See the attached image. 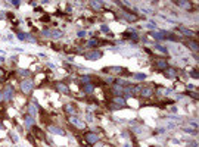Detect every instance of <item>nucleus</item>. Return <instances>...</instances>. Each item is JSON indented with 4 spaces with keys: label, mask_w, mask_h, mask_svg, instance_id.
I'll return each instance as SVG.
<instances>
[{
    "label": "nucleus",
    "mask_w": 199,
    "mask_h": 147,
    "mask_svg": "<svg viewBox=\"0 0 199 147\" xmlns=\"http://www.w3.org/2000/svg\"><path fill=\"white\" fill-rule=\"evenodd\" d=\"M34 87H35V84H34V81L33 80H22L21 83H19V90H21V93L22 94H25V96H28V94H31L33 91H34Z\"/></svg>",
    "instance_id": "f257e3e1"
},
{
    "label": "nucleus",
    "mask_w": 199,
    "mask_h": 147,
    "mask_svg": "<svg viewBox=\"0 0 199 147\" xmlns=\"http://www.w3.org/2000/svg\"><path fill=\"white\" fill-rule=\"evenodd\" d=\"M68 124H70L71 127L77 128V130H84V128H86V122L81 121L78 116H70V118H68Z\"/></svg>",
    "instance_id": "f03ea898"
},
{
    "label": "nucleus",
    "mask_w": 199,
    "mask_h": 147,
    "mask_svg": "<svg viewBox=\"0 0 199 147\" xmlns=\"http://www.w3.org/2000/svg\"><path fill=\"white\" fill-rule=\"evenodd\" d=\"M38 110H40V105H38V102H37L35 99H33V100L30 102V105H28L27 112H28V115H30V116L35 118V116H37V113H38Z\"/></svg>",
    "instance_id": "7ed1b4c3"
},
{
    "label": "nucleus",
    "mask_w": 199,
    "mask_h": 147,
    "mask_svg": "<svg viewBox=\"0 0 199 147\" xmlns=\"http://www.w3.org/2000/svg\"><path fill=\"white\" fill-rule=\"evenodd\" d=\"M2 94H3V102H12L13 96H15V90H13L12 85H6V87L3 88Z\"/></svg>",
    "instance_id": "20e7f679"
},
{
    "label": "nucleus",
    "mask_w": 199,
    "mask_h": 147,
    "mask_svg": "<svg viewBox=\"0 0 199 147\" xmlns=\"http://www.w3.org/2000/svg\"><path fill=\"white\" fill-rule=\"evenodd\" d=\"M102 56H103L102 50H97V49H95V50H90V52L84 53V58H86L87 60H99Z\"/></svg>",
    "instance_id": "39448f33"
},
{
    "label": "nucleus",
    "mask_w": 199,
    "mask_h": 147,
    "mask_svg": "<svg viewBox=\"0 0 199 147\" xmlns=\"http://www.w3.org/2000/svg\"><path fill=\"white\" fill-rule=\"evenodd\" d=\"M84 138H86V141H87L88 144L95 146V144H97V143H99V140H100V135H99L97 132H87V134L84 135Z\"/></svg>",
    "instance_id": "423d86ee"
},
{
    "label": "nucleus",
    "mask_w": 199,
    "mask_h": 147,
    "mask_svg": "<svg viewBox=\"0 0 199 147\" xmlns=\"http://www.w3.org/2000/svg\"><path fill=\"white\" fill-rule=\"evenodd\" d=\"M155 94V88H153V85H145V87H142V91H140V97H145V99H149V97H152Z\"/></svg>",
    "instance_id": "0eeeda50"
},
{
    "label": "nucleus",
    "mask_w": 199,
    "mask_h": 147,
    "mask_svg": "<svg viewBox=\"0 0 199 147\" xmlns=\"http://www.w3.org/2000/svg\"><path fill=\"white\" fill-rule=\"evenodd\" d=\"M153 65H155V68L159 69V71H165V69L170 66L165 59H155V60H153Z\"/></svg>",
    "instance_id": "6e6552de"
},
{
    "label": "nucleus",
    "mask_w": 199,
    "mask_h": 147,
    "mask_svg": "<svg viewBox=\"0 0 199 147\" xmlns=\"http://www.w3.org/2000/svg\"><path fill=\"white\" fill-rule=\"evenodd\" d=\"M164 75H165L167 78H170V80H174V78L179 77V72H177V69H175V68L168 66V68L164 71Z\"/></svg>",
    "instance_id": "1a4fd4ad"
},
{
    "label": "nucleus",
    "mask_w": 199,
    "mask_h": 147,
    "mask_svg": "<svg viewBox=\"0 0 199 147\" xmlns=\"http://www.w3.org/2000/svg\"><path fill=\"white\" fill-rule=\"evenodd\" d=\"M112 102H114V105H115L118 109L125 107V105H127V102H125V99H124L122 96H115V97H112Z\"/></svg>",
    "instance_id": "9d476101"
},
{
    "label": "nucleus",
    "mask_w": 199,
    "mask_h": 147,
    "mask_svg": "<svg viewBox=\"0 0 199 147\" xmlns=\"http://www.w3.org/2000/svg\"><path fill=\"white\" fill-rule=\"evenodd\" d=\"M24 127H25L27 130L35 127V119H34L33 116H30V115H25V116H24Z\"/></svg>",
    "instance_id": "9b49d317"
},
{
    "label": "nucleus",
    "mask_w": 199,
    "mask_h": 147,
    "mask_svg": "<svg viewBox=\"0 0 199 147\" xmlns=\"http://www.w3.org/2000/svg\"><path fill=\"white\" fill-rule=\"evenodd\" d=\"M56 90L59 91V93H62V94H71V90H70V87L66 85L65 83H56Z\"/></svg>",
    "instance_id": "f8f14e48"
},
{
    "label": "nucleus",
    "mask_w": 199,
    "mask_h": 147,
    "mask_svg": "<svg viewBox=\"0 0 199 147\" xmlns=\"http://www.w3.org/2000/svg\"><path fill=\"white\" fill-rule=\"evenodd\" d=\"M47 131L52 132V134H55V135H61V137L65 135V131H63L61 127H56V125H49V127H47Z\"/></svg>",
    "instance_id": "ddd939ff"
},
{
    "label": "nucleus",
    "mask_w": 199,
    "mask_h": 147,
    "mask_svg": "<svg viewBox=\"0 0 199 147\" xmlns=\"http://www.w3.org/2000/svg\"><path fill=\"white\" fill-rule=\"evenodd\" d=\"M63 110H65V113H66V115H70V116H75V115L78 113V112H77V107H75L74 105H71V103L65 105Z\"/></svg>",
    "instance_id": "4468645a"
},
{
    "label": "nucleus",
    "mask_w": 199,
    "mask_h": 147,
    "mask_svg": "<svg viewBox=\"0 0 199 147\" xmlns=\"http://www.w3.org/2000/svg\"><path fill=\"white\" fill-rule=\"evenodd\" d=\"M186 46L189 49H192L193 53H198L199 52V44H198V40H186Z\"/></svg>",
    "instance_id": "2eb2a0df"
},
{
    "label": "nucleus",
    "mask_w": 199,
    "mask_h": 147,
    "mask_svg": "<svg viewBox=\"0 0 199 147\" xmlns=\"http://www.w3.org/2000/svg\"><path fill=\"white\" fill-rule=\"evenodd\" d=\"M16 75H18L19 78H22V80H28L33 74H31V71H28V69H18Z\"/></svg>",
    "instance_id": "dca6fc26"
},
{
    "label": "nucleus",
    "mask_w": 199,
    "mask_h": 147,
    "mask_svg": "<svg viewBox=\"0 0 199 147\" xmlns=\"http://www.w3.org/2000/svg\"><path fill=\"white\" fill-rule=\"evenodd\" d=\"M81 90H83L84 94H93L95 90H96V87H95L93 83H90V84H84V85L81 87Z\"/></svg>",
    "instance_id": "f3484780"
},
{
    "label": "nucleus",
    "mask_w": 199,
    "mask_h": 147,
    "mask_svg": "<svg viewBox=\"0 0 199 147\" xmlns=\"http://www.w3.org/2000/svg\"><path fill=\"white\" fill-rule=\"evenodd\" d=\"M86 46L88 47V49H92V50H95V49L97 47V46H100V40L99 38H90V40H88L87 43H86Z\"/></svg>",
    "instance_id": "a211bd4d"
},
{
    "label": "nucleus",
    "mask_w": 199,
    "mask_h": 147,
    "mask_svg": "<svg viewBox=\"0 0 199 147\" xmlns=\"http://www.w3.org/2000/svg\"><path fill=\"white\" fill-rule=\"evenodd\" d=\"M112 94H114V97L115 96H122V93H124V87L122 85H120V84H115L114 87H112Z\"/></svg>",
    "instance_id": "6ab92c4d"
},
{
    "label": "nucleus",
    "mask_w": 199,
    "mask_h": 147,
    "mask_svg": "<svg viewBox=\"0 0 199 147\" xmlns=\"http://www.w3.org/2000/svg\"><path fill=\"white\" fill-rule=\"evenodd\" d=\"M90 8L96 12H100V10H103V3L102 2H90Z\"/></svg>",
    "instance_id": "aec40b11"
},
{
    "label": "nucleus",
    "mask_w": 199,
    "mask_h": 147,
    "mask_svg": "<svg viewBox=\"0 0 199 147\" xmlns=\"http://www.w3.org/2000/svg\"><path fill=\"white\" fill-rule=\"evenodd\" d=\"M133 80H134V81H145V80H146V74L137 72V74H134V75H133Z\"/></svg>",
    "instance_id": "412c9836"
},
{
    "label": "nucleus",
    "mask_w": 199,
    "mask_h": 147,
    "mask_svg": "<svg viewBox=\"0 0 199 147\" xmlns=\"http://www.w3.org/2000/svg\"><path fill=\"white\" fill-rule=\"evenodd\" d=\"M124 18L128 22H136L137 21V15H134V13H124Z\"/></svg>",
    "instance_id": "4be33fe9"
},
{
    "label": "nucleus",
    "mask_w": 199,
    "mask_h": 147,
    "mask_svg": "<svg viewBox=\"0 0 199 147\" xmlns=\"http://www.w3.org/2000/svg\"><path fill=\"white\" fill-rule=\"evenodd\" d=\"M179 30H180V33H182V34H184V35H187V37H192V35H195V33H193L192 30H189V28H184V27H180Z\"/></svg>",
    "instance_id": "5701e85b"
},
{
    "label": "nucleus",
    "mask_w": 199,
    "mask_h": 147,
    "mask_svg": "<svg viewBox=\"0 0 199 147\" xmlns=\"http://www.w3.org/2000/svg\"><path fill=\"white\" fill-rule=\"evenodd\" d=\"M62 34H63V33H62L61 30H52V31H50V37H52V38H61Z\"/></svg>",
    "instance_id": "b1692460"
},
{
    "label": "nucleus",
    "mask_w": 199,
    "mask_h": 147,
    "mask_svg": "<svg viewBox=\"0 0 199 147\" xmlns=\"http://www.w3.org/2000/svg\"><path fill=\"white\" fill-rule=\"evenodd\" d=\"M105 71H109V72H115V74H120V72H122L124 69H122L121 66H111V68H106Z\"/></svg>",
    "instance_id": "393cba45"
},
{
    "label": "nucleus",
    "mask_w": 199,
    "mask_h": 147,
    "mask_svg": "<svg viewBox=\"0 0 199 147\" xmlns=\"http://www.w3.org/2000/svg\"><path fill=\"white\" fill-rule=\"evenodd\" d=\"M179 8H183V9H186V8H190V2H182V0H179V2H174Z\"/></svg>",
    "instance_id": "a878e982"
},
{
    "label": "nucleus",
    "mask_w": 199,
    "mask_h": 147,
    "mask_svg": "<svg viewBox=\"0 0 199 147\" xmlns=\"http://www.w3.org/2000/svg\"><path fill=\"white\" fill-rule=\"evenodd\" d=\"M80 81L83 83V85H84V84H90V83H92V77H90V75H83V77L80 78Z\"/></svg>",
    "instance_id": "bb28decb"
},
{
    "label": "nucleus",
    "mask_w": 199,
    "mask_h": 147,
    "mask_svg": "<svg viewBox=\"0 0 199 147\" xmlns=\"http://www.w3.org/2000/svg\"><path fill=\"white\" fill-rule=\"evenodd\" d=\"M155 49H157V50H159V52H162V53H165V55H168V49H167V47H164V46L155 44Z\"/></svg>",
    "instance_id": "cd10ccee"
},
{
    "label": "nucleus",
    "mask_w": 199,
    "mask_h": 147,
    "mask_svg": "<svg viewBox=\"0 0 199 147\" xmlns=\"http://www.w3.org/2000/svg\"><path fill=\"white\" fill-rule=\"evenodd\" d=\"M27 35L28 34H25V33H18V38L19 40H27Z\"/></svg>",
    "instance_id": "c85d7f7f"
},
{
    "label": "nucleus",
    "mask_w": 199,
    "mask_h": 147,
    "mask_svg": "<svg viewBox=\"0 0 199 147\" xmlns=\"http://www.w3.org/2000/svg\"><path fill=\"white\" fill-rule=\"evenodd\" d=\"M41 35L49 38V37H50V31H49V30H47V31H46V30H43V31H41Z\"/></svg>",
    "instance_id": "c756f323"
},
{
    "label": "nucleus",
    "mask_w": 199,
    "mask_h": 147,
    "mask_svg": "<svg viewBox=\"0 0 199 147\" xmlns=\"http://www.w3.org/2000/svg\"><path fill=\"white\" fill-rule=\"evenodd\" d=\"M9 3L15 8H19V5H21V2H18V0H12V2H9Z\"/></svg>",
    "instance_id": "7c9ffc66"
},
{
    "label": "nucleus",
    "mask_w": 199,
    "mask_h": 147,
    "mask_svg": "<svg viewBox=\"0 0 199 147\" xmlns=\"http://www.w3.org/2000/svg\"><path fill=\"white\" fill-rule=\"evenodd\" d=\"M190 75H192V78H198V71H196V69H192V71H190Z\"/></svg>",
    "instance_id": "2f4dec72"
},
{
    "label": "nucleus",
    "mask_w": 199,
    "mask_h": 147,
    "mask_svg": "<svg viewBox=\"0 0 199 147\" xmlns=\"http://www.w3.org/2000/svg\"><path fill=\"white\" fill-rule=\"evenodd\" d=\"M100 31H102V33H109V27H108V25H102V27H100Z\"/></svg>",
    "instance_id": "473e14b6"
},
{
    "label": "nucleus",
    "mask_w": 199,
    "mask_h": 147,
    "mask_svg": "<svg viewBox=\"0 0 199 147\" xmlns=\"http://www.w3.org/2000/svg\"><path fill=\"white\" fill-rule=\"evenodd\" d=\"M105 83H108V84H112V83H114V77H108V78H105Z\"/></svg>",
    "instance_id": "72a5a7b5"
},
{
    "label": "nucleus",
    "mask_w": 199,
    "mask_h": 147,
    "mask_svg": "<svg viewBox=\"0 0 199 147\" xmlns=\"http://www.w3.org/2000/svg\"><path fill=\"white\" fill-rule=\"evenodd\" d=\"M10 138H13V141H15V143L19 140V138H18V135H16L15 132H10Z\"/></svg>",
    "instance_id": "f704fd0d"
},
{
    "label": "nucleus",
    "mask_w": 199,
    "mask_h": 147,
    "mask_svg": "<svg viewBox=\"0 0 199 147\" xmlns=\"http://www.w3.org/2000/svg\"><path fill=\"white\" fill-rule=\"evenodd\" d=\"M77 34H78V37H84V35H86V31H78Z\"/></svg>",
    "instance_id": "c9c22d12"
},
{
    "label": "nucleus",
    "mask_w": 199,
    "mask_h": 147,
    "mask_svg": "<svg viewBox=\"0 0 199 147\" xmlns=\"http://www.w3.org/2000/svg\"><path fill=\"white\" fill-rule=\"evenodd\" d=\"M3 75H5V72H3L2 69H0V80H2V78H3Z\"/></svg>",
    "instance_id": "e433bc0d"
},
{
    "label": "nucleus",
    "mask_w": 199,
    "mask_h": 147,
    "mask_svg": "<svg viewBox=\"0 0 199 147\" xmlns=\"http://www.w3.org/2000/svg\"><path fill=\"white\" fill-rule=\"evenodd\" d=\"M3 102V94H2V91H0V103Z\"/></svg>",
    "instance_id": "4c0bfd02"
},
{
    "label": "nucleus",
    "mask_w": 199,
    "mask_h": 147,
    "mask_svg": "<svg viewBox=\"0 0 199 147\" xmlns=\"http://www.w3.org/2000/svg\"><path fill=\"white\" fill-rule=\"evenodd\" d=\"M2 130H5V125L2 124V122H0V131H2Z\"/></svg>",
    "instance_id": "58836bf2"
},
{
    "label": "nucleus",
    "mask_w": 199,
    "mask_h": 147,
    "mask_svg": "<svg viewBox=\"0 0 199 147\" xmlns=\"http://www.w3.org/2000/svg\"><path fill=\"white\" fill-rule=\"evenodd\" d=\"M3 62H5V59H3V58H0V63H3Z\"/></svg>",
    "instance_id": "ea45409f"
},
{
    "label": "nucleus",
    "mask_w": 199,
    "mask_h": 147,
    "mask_svg": "<svg viewBox=\"0 0 199 147\" xmlns=\"http://www.w3.org/2000/svg\"><path fill=\"white\" fill-rule=\"evenodd\" d=\"M83 147H90V146H88V144H83Z\"/></svg>",
    "instance_id": "a19ab883"
},
{
    "label": "nucleus",
    "mask_w": 199,
    "mask_h": 147,
    "mask_svg": "<svg viewBox=\"0 0 199 147\" xmlns=\"http://www.w3.org/2000/svg\"><path fill=\"white\" fill-rule=\"evenodd\" d=\"M112 147H114V146H112Z\"/></svg>",
    "instance_id": "79ce46f5"
}]
</instances>
